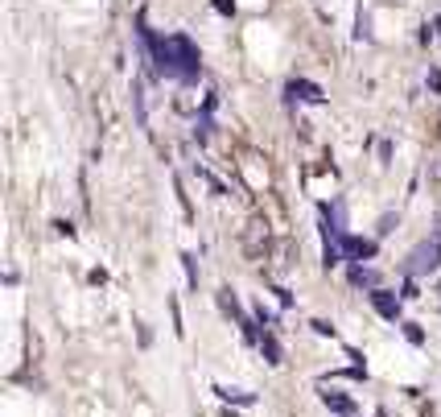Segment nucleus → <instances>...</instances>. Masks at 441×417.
I'll return each instance as SVG.
<instances>
[{
	"mask_svg": "<svg viewBox=\"0 0 441 417\" xmlns=\"http://www.w3.org/2000/svg\"><path fill=\"white\" fill-rule=\"evenodd\" d=\"M136 38H141V46L148 50V58L157 62V71L173 79V83H194L198 71H202V58H198L194 42L186 38V33H170V38H153L148 33V25L141 21L136 25Z\"/></svg>",
	"mask_w": 441,
	"mask_h": 417,
	"instance_id": "obj_1",
	"label": "nucleus"
},
{
	"mask_svg": "<svg viewBox=\"0 0 441 417\" xmlns=\"http://www.w3.org/2000/svg\"><path fill=\"white\" fill-rule=\"evenodd\" d=\"M441 265V232H433V240H425L408 252V261H404V273L408 277H425V273H433Z\"/></svg>",
	"mask_w": 441,
	"mask_h": 417,
	"instance_id": "obj_2",
	"label": "nucleus"
},
{
	"mask_svg": "<svg viewBox=\"0 0 441 417\" xmlns=\"http://www.w3.org/2000/svg\"><path fill=\"white\" fill-rule=\"evenodd\" d=\"M244 248H247V256L252 261H260L264 256V248H269V223H247V236H244Z\"/></svg>",
	"mask_w": 441,
	"mask_h": 417,
	"instance_id": "obj_3",
	"label": "nucleus"
},
{
	"mask_svg": "<svg viewBox=\"0 0 441 417\" xmlns=\"http://www.w3.org/2000/svg\"><path fill=\"white\" fill-rule=\"evenodd\" d=\"M339 252H343V256H351V261H371V256H375V240L343 236V240H339Z\"/></svg>",
	"mask_w": 441,
	"mask_h": 417,
	"instance_id": "obj_4",
	"label": "nucleus"
},
{
	"mask_svg": "<svg viewBox=\"0 0 441 417\" xmlns=\"http://www.w3.org/2000/svg\"><path fill=\"white\" fill-rule=\"evenodd\" d=\"M371 306L380 310V319H388V322L400 319V297L388 294V290H371Z\"/></svg>",
	"mask_w": 441,
	"mask_h": 417,
	"instance_id": "obj_5",
	"label": "nucleus"
},
{
	"mask_svg": "<svg viewBox=\"0 0 441 417\" xmlns=\"http://www.w3.org/2000/svg\"><path fill=\"white\" fill-rule=\"evenodd\" d=\"M285 91H289L293 99H305V103H322V99H326V91H322L318 83H310V79H293Z\"/></svg>",
	"mask_w": 441,
	"mask_h": 417,
	"instance_id": "obj_6",
	"label": "nucleus"
},
{
	"mask_svg": "<svg viewBox=\"0 0 441 417\" xmlns=\"http://www.w3.org/2000/svg\"><path fill=\"white\" fill-rule=\"evenodd\" d=\"M351 281H355V285H363V290H380V273L363 269V265H351Z\"/></svg>",
	"mask_w": 441,
	"mask_h": 417,
	"instance_id": "obj_7",
	"label": "nucleus"
},
{
	"mask_svg": "<svg viewBox=\"0 0 441 417\" xmlns=\"http://www.w3.org/2000/svg\"><path fill=\"white\" fill-rule=\"evenodd\" d=\"M219 306L227 310V314H235V319H240V326H247V322H252L244 310H240V302H235V290H219Z\"/></svg>",
	"mask_w": 441,
	"mask_h": 417,
	"instance_id": "obj_8",
	"label": "nucleus"
},
{
	"mask_svg": "<svg viewBox=\"0 0 441 417\" xmlns=\"http://www.w3.org/2000/svg\"><path fill=\"white\" fill-rule=\"evenodd\" d=\"M260 351L269 355V364H285V351H281V343H276V335H272V331H264V339H260Z\"/></svg>",
	"mask_w": 441,
	"mask_h": 417,
	"instance_id": "obj_9",
	"label": "nucleus"
},
{
	"mask_svg": "<svg viewBox=\"0 0 441 417\" xmlns=\"http://www.w3.org/2000/svg\"><path fill=\"white\" fill-rule=\"evenodd\" d=\"M322 401H326V409H334V413H355V401L343 393H322Z\"/></svg>",
	"mask_w": 441,
	"mask_h": 417,
	"instance_id": "obj_10",
	"label": "nucleus"
},
{
	"mask_svg": "<svg viewBox=\"0 0 441 417\" xmlns=\"http://www.w3.org/2000/svg\"><path fill=\"white\" fill-rule=\"evenodd\" d=\"M215 393H219L223 401H235V405H256V396H252V393H240V389H227V384H215Z\"/></svg>",
	"mask_w": 441,
	"mask_h": 417,
	"instance_id": "obj_11",
	"label": "nucleus"
},
{
	"mask_svg": "<svg viewBox=\"0 0 441 417\" xmlns=\"http://www.w3.org/2000/svg\"><path fill=\"white\" fill-rule=\"evenodd\" d=\"M182 269H186V281L198 290V265H194V256H190V252H182Z\"/></svg>",
	"mask_w": 441,
	"mask_h": 417,
	"instance_id": "obj_12",
	"label": "nucleus"
},
{
	"mask_svg": "<svg viewBox=\"0 0 441 417\" xmlns=\"http://www.w3.org/2000/svg\"><path fill=\"white\" fill-rule=\"evenodd\" d=\"M355 38H359V42H371V17H368V13H359V29H355Z\"/></svg>",
	"mask_w": 441,
	"mask_h": 417,
	"instance_id": "obj_13",
	"label": "nucleus"
},
{
	"mask_svg": "<svg viewBox=\"0 0 441 417\" xmlns=\"http://www.w3.org/2000/svg\"><path fill=\"white\" fill-rule=\"evenodd\" d=\"M132 99H136V116L145 124V91H141V83H132Z\"/></svg>",
	"mask_w": 441,
	"mask_h": 417,
	"instance_id": "obj_14",
	"label": "nucleus"
},
{
	"mask_svg": "<svg viewBox=\"0 0 441 417\" xmlns=\"http://www.w3.org/2000/svg\"><path fill=\"white\" fill-rule=\"evenodd\" d=\"M404 335H408V343H425V331L417 322H404Z\"/></svg>",
	"mask_w": 441,
	"mask_h": 417,
	"instance_id": "obj_15",
	"label": "nucleus"
},
{
	"mask_svg": "<svg viewBox=\"0 0 441 417\" xmlns=\"http://www.w3.org/2000/svg\"><path fill=\"white\" fill-rule=\"evenodd\" d=\"M215 8H219L223 17H231L235 13V0H215Z\"/></svg>",
	"mask_w": 441,
	"mask_h": 417,
	"instance_id": "obj_16",
	"label": "nucleus"
},
{
	"mask_svg": "<svg viewBox=\"0 0 441 417\" xmlns=\"http://www.w3.org/2000/svg\"><path fill=\"white\" fill-rule=\"evenodd\" d=\"M310 326H314L318 335H334V326H330V322H322V319H314V322H310Z\"/></svg>",
	"mask_w": 441,
	"mask_h": 417,
	"instance_id": "obj_17",
	"label": "nucleus"
},
{
	"mask_svg": "<svg viewBox=\"0 0 441 417\" xmlns=\"http://www.w3.org/2000/svg\"><path fill=\"white\" fill-rule=\"evenodd\" d=\"M392 227H396V215H384V219H380V236H388Z\"/></svg>",
	"mask_w": 441,
	"mask_h": 417,
	"instance_id": "obj_18",
	"label": "nucleus"
},
{
	"mask_svg": "<svg viewBox=\"0 0 441 417\" xmlns=\"http://www.w3.org/2000/svg\"><path fill=\"white\" fill-rule=\"evenodd\" d=\"M429 87H433V91H441V74L437 71H429Z\"/></svg>",
	"mask_w": 441,
	"mask_h": 417,
	"instance_id": "obj_19",
	"label": "nucleus"
}]
</instances>
